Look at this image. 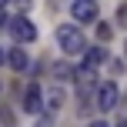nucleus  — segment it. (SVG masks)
<instances>
[{
  "label": "nucleus",
  "mask_w": 127,
  "mask_h": 127,
  "mask_svg": "<svg viewBox=\"0 0 127 127\" xmlns=\"http://www.w3.org/2000/svg\"><path fill=\"white\" fill-rule=\"evenodd\" d=\"M70 13H74L77 24H90V20H97V3L94 0H74Z\"/></svg>",
  "instance_id": "obj_4"
},
{
  "label": "nucleus",
  "mask_w": 127,
  "mask_h": 127,
  "mask_svg": "<svg viewBox=\"0 0 127 127\" xmlns=\"http://www.w3.org/2000/svg\"><path fill=\"white\" fill-rule=\"evenodd\" d=\"M121 127H127V121H124V124H121Z\"/></svg>",
  "instance_id": "obj_12"
},
{
  "label": "nucleus",
  "mask_w": 127,
  "mask_h": 127,
  "mask_svg": "<svg viewBox=\"0 0 127 127\" xmlns=\"http://www.w3.org/2000/svg\"><path fill=\"white\" fill-rule=\"evenodd\" d=\"M74 77H77V90H80V97H84V94H90V90L97 87V77H94V67H87V64H84V67L77 70Z\"/></svg>",
  "instance_id": "obj_5"
},
{
  "label": "nucleus",
  "mask_w": 127,
  "mask_h": 127,
  "mask_svg": "<svg viewBox=\"0 0 127 127\" xmlns=\"http://www.w3.org/2000/svg\"><path fill=\"white\" fill-rule=\"evenodd\" d=\"M57 44L64 54H87V40H84L80 27H74V24L57 27Z\"/></svg>",
  "instance_id": "obj_1"
},
{
  "label": "nucleus",
  "mask_w": 127,
  "mask_h": 127,
  "mask_svg": "<svg viewBox=\"0 0 127 127\" xmlns=\"http://www.w3.org/2000/svg\"><path fill=\"white\" fill-rule=\"evenodd\" d=\"M100 94H97V107L100 110H114L117 100H121V90H117V84H100Z\"/></svg>",
  "instance_id": "obj_3"
},
{
  "label": "nucleus",
  "mask_w": 127,
  "mask_h": 127,
  "mask_svg": "<svg viewBox=\"0 0 127 127\" xmlns=\"http://www.w3.org/2000/svg\"><path fill=\"white\" fill-rule=\"evenodd\" d=\"M90 127H107V124H104V121H94V124H90Z\"/></svg>",
  "instance_id": "obj_11"
},
{
  "label": "nucleus",
  "mask_w": 127,
  "mask_h": 127,
  "mask_svg": "<svg viewBox=\"0 0 127 127\" xmlns=\"http://www.w3.org/2000/svg\"><path fill=\"white\" fill-rule=\"evenodd\" d=\"M7 30H10V37L17 40V44H30V40H37V27H33L27 17H10Z\"/></svg>",
  "instance_id": "obj_2"
},
{
  "label": "nucleus",
  "mask_w": 127,
  "mask_h": 127,
  "mask_svg": "<svg viewBox=\"0 0 127 127\" xmlns=\"http://www.w3.org/2000/svg\"><path fill=\"white\" fill-rule=\"evenodd\" d=\"M24 107L30 110V114L40 110V87H37V84H30V87L24 90Z\"/></svg>",
  "instance_id": "obj_6"
},
{
  "label": "nucleus",
  "mask_w": 127,
  "mask_h": 127,
  "mask_svg": "<svg viewBox=\"0 0 127 127\" xmlns=\"http://www.w3.org/2000/svg\"><path fill=\"white\" fill-rule=\"evenodd\" d=\"M121 24H124V27H127V3H124V7H121Z\"/></svg>",
  "instance_id": "obj_10"
},
{
  "label": "nucleus",
  "mask_w": 127,
  "mask_h": 127,
  "mask_svg": "<svg viewBox=\"0 0 127 127\" xmlns=\"http://www.w3.org/2000/svg\"><path fill=\"white\" fill-rule=\"evenodd\" d=\"M7 60H10L13 70H27V64H30V60H27V54L20 50V47H10V50H7Z\"/></svg>",
  "instance_id": "obj_8"
},
{
  "label": "nucleus",
  "mask_w": 127,
  "mask_h": 127,
  "mask_svg": "<svg viewBox=\"0 0 127 127\" xmlns=\"http://www.w3.org/2000/svg\"><path fill=\"white\" fill-rule=\"evenodd\" d=\"M97 37H100V40H110V27L100 24V27H97Z\"/></svg>",
  "instance_id": "obj_9"
},
{
  "label": "nucleus",
  "mask_w": 127,
  "mask_h": 127,
  "mask_svg": "<svg viewBox=\"0 0 127 127\" xmlns=\"http://www.w3.org/2000/svg\"><path fill=\"white\" fill-rule=\"evenodd\" d=\"M104 60H107V50H104V47H90V50L84 54V64H87V67H94V70L100 67Z\"/></svg>",
  "instance_id": "obj_7"
}]
</instances>
